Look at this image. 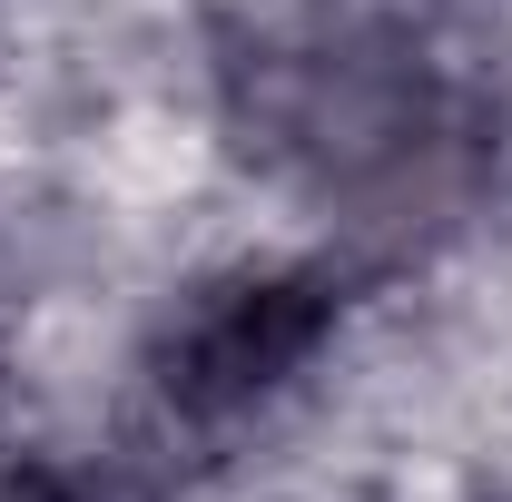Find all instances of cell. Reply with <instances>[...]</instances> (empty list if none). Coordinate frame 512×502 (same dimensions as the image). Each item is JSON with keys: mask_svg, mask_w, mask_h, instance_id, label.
Here are the masks:
<instances>
[{"mask_svg": "<svg viewBox=\"0 0 512 502\" xmlns=\"http://www.w3.org/2000/svg\"><path fill=\"white\" fill-rule=\"evenodd\" d=\"M247 128L266 158L306 168L365 227H414L463 197L483 119L384 30H316L256 60Z\"/></svg>", "mask_w": 512, "mask_h": 502, "instance_id": "6da1fadb", "label": "cell"}, {"mask_svg": "<svg viewBox=\"0 0 512 502\" xmlns=\"http://www.w3.org/2000/svg\"><path fill=\"white\" fill-rule=\"evenodd\" d=\"M325 335H335V286L325 276L237 266V276H207L168 306L158 345H148V384L178 424L217 434V424H247L256 404H276L325 355Z\"/></svg>", "mask_w": 512, "mask_h": 502, "instance_id": "7a4b0ae2", "label": "cell"}, {"mask_svg": "<svg viewBox=\"0 0 512 502\" xmlns=\"http://www.w3.org/2000/svg\"><path fill=\"white\" fill-rule=\"evenodd\" d=\"M10 502H128V493L99 473H30V483H10Z\"/></svg>", "mask_w": 512, "mask_h": 502, "instance_id": "3957f363", "label": "cell"}]
</instances>
